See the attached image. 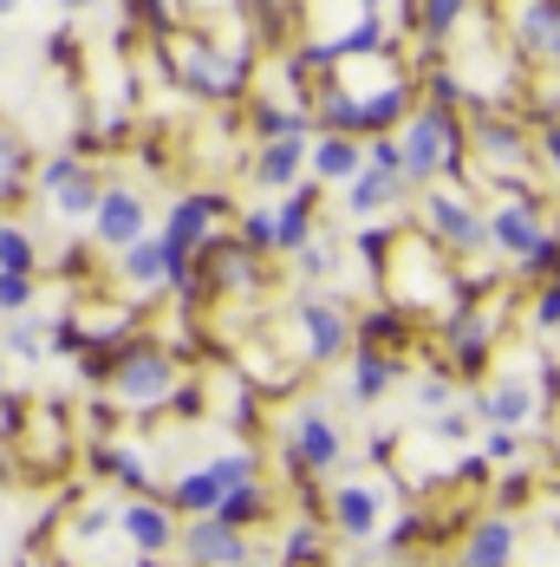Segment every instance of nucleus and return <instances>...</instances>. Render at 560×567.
<instances>
[{
  "mask_svg": "<svg viewBox=\"0 0 560 567\" xmlns=\"http://www.w3.org/2000/svg\"><path fill=\"white\" fill-rule=\"evenodd\" d=\"M293 313H300V327H307V359H339V352H359V327L345 320V313H333L326 300H313V293H300L293 300Z\"/></svg>",
  "mask_w": 560,
  "mask_h": 567,
  "instance_id": "obj_9",
  "label": "nucleus"
},
{
  "mask_svg": "<svg viewBox=\"0 0 560 567\" xmlns=\"http://www.w3.org/2000/svg\"><path fill=\"white\" fill-rule=\"evenodd\" d=\"M248 567H274V561H248Z\"/></svg>",
  "mask_w": 560,
  "mask_h": 567,
  "instance_id": "obj_40",
  "label": "nucleus"
},
{
  "mask_svg": "<svg viewBox=\"0 0 560 567\" xmlns=\"http://www.w3.org/2000/svg\"><path fill=\"white\" fill-rule=\"evenodd\" d=\"M241 241H248L255 255H280V235H274V209H255V216L241 223Z\"/></svg>",
  "mask_w": 560,
  "mask_h": 567,
  "instance_id": "obj_29",
  "label": "nucleus"
},
{
  "mask_svg": "<svg viewBox=\"0 0 560 567\" xmlns=\"http://www.w3.org/2000/svg\"><path fill=\"white\" fill-rule=\"evenodd\" d=\"M117 522V509H105V503H92V509H79V522H72V542H92V535H105Z\"/></svg>",
  "mask_w": 560,
  "mask_h": 567,
  "instance_id": "obj_35",
  "label": "nucleus"
},
{
  "mask_svg": "<svg viewBox=\"0 0 560 567\" xmlns=\"http://www.w3.org/2000/svg\"><path fill=\"white\" fill-rule=\"evenodd\" d=\"M417 411H431V417L456 411V404H449V372H437V379H424V385H417Z\"/></svg>",
  "mask_w": 560,
  "mask_h": 567,
  "instance_id": "obj_34",
  "label": "nucleus"
},
{
  "mask_svg": "<svg viewBox=\"0 0 560 567\" xmlns=\"http://www.w3.org/2000/svg\"><path fill=\"white\" fill-rule=\"evenodd\" d=\"M144 196L137 189H124V183H105V203H98V248H112V255H124V248H137L144 241Z\"/></svg>",
  "mask_w": 560,
  "mask_h": 567,
  "instance_id": "obj_10",
  "label": "nucleus"
},
{
  "mask_svg": "<svg viewBox=\"0 0 560 567\" xmlns=\"http://www.w3.org/2000/svg\"><path fill=\"white\" fill-rule=\"evenodd\" d=\"M183 555H189V567H248V542L228 522L203 515V522L183 528Z\"/></svg>",
  "mask_w": 560,
  "mask_h": 567,
  "instance_id": "obj_11",
  "label": "nucleus"
},
{
  "mask_svg": "<svg viewBox=\"0 0 560 567\" xmlns=\"http://www.w3.org/2000/svg\"><path fill=\"white\" fill-rule=\"evenodd\" d=\"M137 567H164V561H137Z\"/></svg>",
  "mask_w": 560,
  "mask_h": 567,
  "instance_id": "obj_39",
  "label": "nucleus"
},
{
  "mask_svg": "<svg viewBox=\"0 0 560 567\" xmlns=\"http://www.w3.org/2000/svg\"><path fill=\"white\" fill-rule=\"evenodd\" d=\"M40 268V241L27 223H0V275H33Z\"/></svg>",
  "mask_w": 560,
  "mask_h": 567,
  "instance_id": "obj_24",
  "label": "nucleus"
},
{
  "mask_svg": "<svg viewBox=\"0 0 560 567\" xmlns=\"http://www.w3.org/2000/svg\"><path fill=\"white\" fill-rule=\"evenodd\" d=\"M157 47H164L169 79H176L183 92H196V99H241L248 79H255V59L228 53V40H216V33H189L183 13H176V33L157 40Z\"/></svg>",
  "mask_w": 560,
  "mask_h": 567,
  "instance_id": "obj_1",
  "label": "nucleus"
},
{
  "mask_svg": "<svg viewBox=\"0 0 560 567\" xmlns=\"http://www.w3.org/2000/svg\"><path fill=\"white\" fill-rule=\"evenodd\" d=\"M365 171L411 183V176H404V144H397V137H372V144H365Z\"/></svg>",
  "mask_w": 560,
  "mask_h": 567,
  "instance_id": "obj_28",
  "label": "nucleus"
},
{
  "mask_svg": "<svg viewBox=\"0 0 560 567\" xmlns=\"http://www.w3.org/2000/svg\"><path fill=\"white\" fill-rule=\"evenodd\" d=\"M476 417H483L489 431H515V424L535 417V392H528L521 379H496V385L476 392Z\"/></svg>",
  "mask_w": 560,
  "mask_h": 567,
  "instance_id": "obj_15",
  "label": "nucleus"
},
{
  "mask_svg": "<svg viewBox=\"0 0 560 567\" xmlns=\"http://www.w3.org/2000/svg\"><path fill=\"white\" fill-rule=\"evenodd\" d=\"M27 196V137L0 124V203Z\"/></svg>",
  "mask_w": 560,
  "mask_h": 567,
  "instance_id": "obj_25",
  "label": "nucleus"
},
{
  "mask_svg": "<svg viewBox=\"0 0 560 567\" xmlns=\"http://www.w3.org/2000/svg\"><path fill=\"white\" fill-rule=\"evenodd\" d=\"M397 379H404V365L392 352H352V404H378Z\"/></svg>",
  "mask_w": 560,
  "mask_h": 567,
  "instance_id": "obj_19",
  "label": "nucleus"
},
{
  "mask_svg": "<svg viewBox=\"0 0 560 567\" xmlns=\"http://www.w3.org/2000/svg\"><path fill=\"white\" fill-rule=\"evenodd\" d=\"M339 456H345V431H339L333 417L307 398L293 417H287V431H280V463L300 476V489H307V503H313V476H333ZM313 515H326L313 503Z\"/></svg>",
  "mask_w": 560,
  "mask_h": 567,
  "instance_id": "obj_4",
  "label": "nucleus"
},
{
  "mask_svg": "<svg viewBox=\"0 0 560 567\" xmlns=\"http://www.w3.org/2000/svg\"><path fill=\"white\" fill-rule=\"evenodd\" d=\"M216 522H228L235 535H241V528H255V522H268V489H261V483H241V489H228V503L216 509Z\"/></svg>",
  "mask_w": 560,
  "mask_h": 567,
  "instance_id": "obj_26",
  "label": "nucleus"
},
{
  "mask_svg": "<svg viewBox=\"0 0 560 567\" xmlns=\"http://www.w3.org/2000/svg\"><path fill=\"white\" fill-rule=\"evenodd\" d=\"M397 144H404V176L424 183V189H437V176H463V164H469V131H463V117L437 112V105H417L411 124L397 131Z\"/></svg>",
  "mask_w": 560,
  "mask_h": 567,
  "instance_id": "obj_3",
  "label": "nucleus"
},
{
  "mask_svg": "<svg viewBox=\"0 0 560 567\" xmlns=\"http://www.w3.org/2000/svg\"><path fill=\"white\" fill-rule=\"evenodd\" d=\"M92 470L117 476L124 489H151V463H144V444H92Z\"/></svg>",
  "mask_w": 560,
  "mask_h": 567,
  "instance_id": "obj_21",
  "label": "nucleus"
},
{
  "mask_svg": "<svg viewBox=\"0 0 560 567\" xmlns=\"http://www.w3.org/2000/svg\"><path fill=\"white\" fill-rule=\"evenodd\" d=\"M313 203H320V189H313V183H300L293 196H280V209H274L280 255H307V248H313Z\"/></svg>",
  "mask_w": 560,
  "mask_h": 567,
  "instance_id": "obj_16",
  "label": "nucleus"
},
{
  "mask_svg": "<svg viewBox=\"0 0 560 567\" xmlns=\"http://www.w3.org/2000/svg\"><path fill=\"white\" fill-rule=\"evenodd\" d=\"M469 157L489 171V183H502L508 196H515V189H528V171H535L541 151H535V137L508 112H489V117L469 124Z\"/></svg>",
  "mask_w": 560,
  "mask_h": 567,
  "instance_id": "obj_5",
  "label": "nucleus"
},
{
  "mask_svg": "<svg viewBox=\"0 0 560 567\" xmlns=\"http://www.w3.org/2000/svg\"><path fill=\"white\" fill-rule=\"evenodd\" d=\"M463 567H515V515H483L463 535Z\"/></svg>",
  "mask_w": 560,
  "mask_h": 567,
  "instance_id": "obj_14",
  "label": "nucleus"
},
{
  "mask_svg": "<svg viewBox=\"0 0 560 567\" xmlns=\"http://www.w3.org/2000/svg\"><path fill=\"white\" fill-rule=\"evenodd\" d=\"M476 189H417V223L431 228V241L444 255H483L489 248V216L469 203Z\"/></svg>",
  "mask_w": 560,
  "mask_h": 567,
  "instance_id": "obj_6",
  "label": "nucleus"
},
{
  "mask_svg": "<svg viewBox=\"0 0 560 567\" xmlns=\"http://www.w3.org/2000/svg\"><path fill=\"white\" fill-rule=\"evenodd\" d=\"M535 151H541V157H548V164L560 171V117H548V124L535 131Z\"/></svg>",
  "mask_w": 560,
  "mask_h": 567,
  "instance_id": "obj_37",
  "label": "nucleus"
},
{
  "mask_svg": "<svg viewBox=\"0 0 560 567\" xmlns=\"http://www.w3.org/2000/svg\"><path fill=\"white\" fill-rule=\"evenodd\" d=\"M33 275H0V313H20L27 320V307H33Z\"/></svg>",
  "mask_w": 560,
  "mask_h": 567,
  "instance_id": "obj_31",
  "label": "nucleus"
},
{
  "mask_svg": "<svg viewBox=\"0 0 560 567\" xmlns=\"http://www.w3.org/2000/svg\"><path fill=\"white\" fill-rule=\"evenodd\" d=\"M508 40H515V53L528 59V65H541V72H560V0H541V7H508L502 13Z\"/></svg>",
  "mask_w": 560,
  "mask_h": 567,
  "instance_id": "obj_7",
  "label": "nucleus"
},
{
  "mask_svg": "<svg viewBox=\"0 0 560 567\" xmlns=\"http://www.w3.org/2000/svg\"><path fill=\"white\" fill-rule=\"evenodd\" d=\"M307 164H313V137H268V144H261V157H255V176H261V189L293 196Z\"/></svg>",
  "mask_w": 560,
  "mask_h": 567,
  "instance_id": "obj_13",
  "label": "nucleus"
},
{
  "mask_svg": "<svg viewBox=\"0 0 560 567\" xmlns=\"http://www.w3.org/2000/svg\"><path fill=\"white\" fill-rule=\"evenodd\" d=\"M98 203H105V183H98L92 171H79V176H72V183L53 196V209L65 216V223H85V216L98 223Z\"/></svg>",
  "mask_w": 560,
  "mask_h": 567,
  "instance_id": "obj_23",
  "label": "nucleus"
},
{
  "mask_svg": "<svg viewBox=\"0 0 560 567\" xmlns=\"http://www.w3.org/2000/svg\"><path fill=\"white\" fill-rule=\"evenodd\" d=\"M313 176H326V183H359L365 176V144L359 137H313Z\"/></svg>",
  "mask_w": 560,
  "mask_h": 567,
  "instance_id": "obj_20",
  "label": "nucleus"
},
{
  "mask_svg": "<svg viewBox=\"0 0 560 567\" xmlns=\"http://www.w3.org/2000/svg\"><path fill=\"white\" fill-rule=\"evenodd\" d=\"M404 346H411V313H404V307L385 300V307H372V313L359 320V352H392L397 359Z\"/></svg>",
  "mask_w": 560,
  "mask_h": 567,
  "instance_id": "obj_18",
  "label": "nucleus"
},
{
  "mask_svg": "<svg viewBox=\"0 0 560 567\" xmlns=\"http://www.w3.org/2000/svg\"><path fill=\"white\" fill-rule=\"evenodd\" d=\"M117 528H124V542L137 548V561H164V548L176 542V509L131 496V503H117Z\"/></svg>",
  "mask_w": 560,
  "mask_h": 567,
  "instance_id": "obj_8",
  "label": "nucleus"
},
{
  "mask_svg": "<svg viewBox=\"0 0 560 567\" xmlns=\"http://www.w3.org/2000/svg\"><path fill=\"white\" fill-rule=\"evenodd\" d=\"M222 503H228V489H222V476H216L209 463L169 483V509H176V515H189V522H203V515H216Z\"/></svg>",
  "mask_w": 560,
  "mask_h": 567,
  "instance_id": "obj_17",
  "label": "nucleus"
},
{
  "mask_svg": "<svg viewBox=\"0 0 560 567\" xmlns=\"http://www.w3.org/2000/svg\"><path fill=\"white\" fill-rule=\"evenodd\" d=\"M112 404L124 411V417H157L164 404H176V346L164 340H124L117 346V365H112Z\"/></svg>",
  "mask_w": 560,
  "mask_h": 567,
  "instance_id": "obj_2",
  "label": "nucleus"
},
{
  "mask_svg": "<svg viewBox=\"0 0 560 567\" xmlns=\"http://www.w3.org/2000/svg\"><path fill=\"white\" fill-rule=\"evenodd\" d=\"M117 275H124V281H131V287H157V281H169V255H164V235H157V241L144 235L137 248H124V255H117Z\"/></svg>",
  "mask_w": 560,
  "mask_h": 567,
  "instance_id": "obj_22",
  "label": "nucleus"
},
{
  "mask_svg": "<svg viewBox=\"0 0 560 567\" xmlns=\"http://www.w3.org/2000/svg\"><path fill=\"white\" fill-rule=\"evenodd\" d=\"M397 196H404V183H397V176H378V171H365L352 189H345V203H352L359 216H378V209H392Z\"/></svg>",
  "mask_w": 560,
  "mask_h": 567,
  "instance_id": "obj_27",
  "label": "nucleus"
},
{
  "mask_svg": "<svg viewBox=\"0 0 560 567\" xmlns=\"http://www.w3.org/2000/svg\"><path fill=\"white\" fill-rule=\"evenodd\" d=\"M209 470L222 476V489H241V483H255V456H248V451H222V456H209Z\"/></svg>",
  "mask_w": 560,
  "mask_h": 567,
  "instance_id": "obj_30",
  "label": "nucleus"
},
{
  "mask_svg": "<svg viewBox=\"0 0 560 567\" xmlns=\"http://www.w3.org/2000/svg\"><path fill=\"white\" fill-rule=\"evenodd\" d=\"M515 451H521L515 431H489V437H483V456H489V463H515Z\"/></svg>",
  "mask_w": 560,
  "mask_h": 567,
  "instance_id": "obj_36",
  "label": "nucleus"
},
{
  "mask_svg": "<svg viewBox=\"0 0 560 567\" xmlns=\"http://www.w3.org/2000/svg\"><path fill=\"white\" fill-rule=\"evenodd\" d=\"M378 515H385L378 489H365V483H339L333 503H326V528L345 535V542H365V535H378Z\"/></svg>",
  "mask_w": 560,
  "mask_h": 567,
  "instance_id": "obj_12",
  "label": "nucleus"
},
{
  "mask_svg": "<svg viewBox=\"0 0 560 567\" xmlns=\"http://www.w3.org/2000/svg\"><path fill=\"white\" fill-rule=\"evenodd\" d=\"M437 437H449V444L469 437V417H463V411H444V417H437Z\"/></svg>",
  "mask_w": 560,
  "mask_h": 567,
  "instance_id": "obj_38",
  "label": "nucleus"
},
{
  "mask_svg": "<svg viewBox=\"0 0 560 567\" xmlns=\"http://www.w3.org/2000/svg\"><path fill=\"white\" fill-rule=\"evenodd\" d=\"M293 268H300V281H326V275L339 268V255H333V248H320V241H313L307 255H293Z\"/></svg>",
  "mask_w": 560,
  "mask_h": 567,
  "instance_id": "obj_33",
  "label": "nucleus"
},
{
  "mask_svg": "<svg viewBox=\"0 0 560 567\" xmlns=\"http://www.w3.org/2000/svg\"><path fill=\"white\" fill-rule=\"evenodd\" d=\"M7 352H13V359H40V352H46L40 320H13V327H7Z\"/></svg>",
  "mask_w": 560,
  "mask_h": 567,
  "instance_id": "obj_32",
  "label": "nucleus"
}]
</instances>
